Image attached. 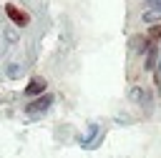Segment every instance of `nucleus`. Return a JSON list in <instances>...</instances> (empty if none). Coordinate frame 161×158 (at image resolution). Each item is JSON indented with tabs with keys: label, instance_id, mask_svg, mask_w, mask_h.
I'll use <instances>...</instances> for the list:
<instances>
[{
	"label": "nucleus",
	"instance_id": "1",
	"mask_svg": "<svg viewBox=\"0 0 161 158\" xmlns=\"http://www.w3.org/2000/svg\"><path fill=\"white\" fill-rule=\"evenodd\" d=\"M128 98H131L136 105H141V108H148V105H153V90H151L148 85H143V83H136V85H131V88H128Z\"/></svg>",
	"mask_w": 161,
	"mask_h": 158
},
{
	"label": "nucleus",
	"instance_id": "2",
	"mask_svg": "<svg viewBox=\"0 0 161 158\" xmlns=\"http://www.w3.org/2000/svg\"><path fill=\"white\" fill-rule=\"evenodd\" d=\"M55 103V98H53V93H43V95H38V98H30V103H25V115H40V113H45L50 105Z\"/></svg>",
	"mask_w": 161,
	"mask_h": 158
},
{
	"label": "nucleus",
	"instance_id": "3",
	"mask_svg": "<svg viewBox=\"0 0 161 158\" xmlns=\"http://www.w3.org/2000/svg\"><path fill=\"white\" fill-rule=\"evenodd\" d=\"M5 15H8V20H10L15 28H28V25H30V15H28L23 8H18L15 3H8V5H5Z\"/></svg>",
	"mask_w": 161,
	"mask_h": 158
},
{
	"label": "nucleus",
	"instance_id": "4",
	"mask_svg": "<svg viewBox=\"0 0 161 158\" xmlns=\"http://www.w3.org/2000/svg\"><path fill=\"white\" fill-rule=\"evenodd\" d=\"M23 93H25L28 98H38V95L48 93V80H45L43 75H33V78L28 80V85H25Z\"/></svg>",
	"mask_w": 161,
	"mask_h": 158
},
{
	"label": "nucleus",
	"instance_id": "5",
	"mask_svg": "<svg viewBox=\"0 0 161 158\" xmlns=\"http://www.w3.org/2000/svg\"><path fill=\"white\" fill-rule=\"evenodd\" d=\"M143 55H146V60H143V70H146V73H156L158 55H161V48H158V43H151V45H148V50H146Z\"/></svg>",
	"mask_w": 161,
	"mask_h": 158
},
{
	"label": "nucleus",
	"instance_id": "6",
	"mask_svg": "<svg viewBox=\"0 0 161 158\" xmlns=\"http://www.w3.org/2000/svg\"><path fill=\"white\" fill-rule=\"evenodd\" d=\"M148 45H151V43H148V38H146L143 33H141V35H133V38L128 40V48H131L133 53H146Z\"/></svg>",
	"mask_w": 161,
	"mask_h": 158
},
{
	"label": "nucleus",
	"instance_id": "7",
	"mask_svg": "<svg viewBox=\"0 0 161 158\" xmlns=\"http://www.w3.org/2000/svg\"><path fill=\"white\" fill-rule=\"evenodd\" d=\"M143 35L148 38V43H161V23H153V25H148Z\"/></svg>",
	"mask_w": 161,
	"mask_h": 158
},
{
	"label": "nucleus",
	"instance_id": "8",
	"mask_svg": "<svg viewBox=\"0 0 161 158\" xmlns=\"http://www.w3.org/2000/svg\"><path fill=\"white\" fill-rule=\"evenodd\" d=\"M96 135H98V125H96V123H91V125H88V130H86V135L80 138V145L91 148V143L96 140Z\"/></svg>",
	"mask_w": 161,
	"mask_h": 158
},
{
	"label": "nucleus",
	"instance_id": "9",
	"mask_svg": "<svg viewBox=\"0 0 161 158\" xmlns=\"http://www.w3.org/2000/svg\"><path fill=\"white\" fill-rule=\"evenodd\" d=\"M8 75H10V78H20V75H23V65H20V63H10Z\"/></svg>",
	"mask_w": 161,
	"mask_h": 158
},
{
	"label": "nucleus",
	"instance_id": "10",
	"mask_svg": "<svg viewBox=\"0 0 161 158\" xmlns=\"http://www.w3.org/2000/svg\"><path fill=\"white\" fill-rule=\"evenodd\" d=\"M156 75H161V55H158V65H156Z\"/></svg>",
	"mask_w": 161,
	"mask_h": 158
}]
</instances>
